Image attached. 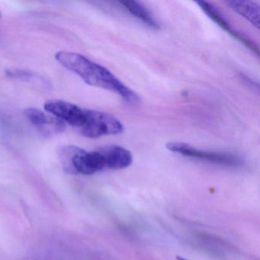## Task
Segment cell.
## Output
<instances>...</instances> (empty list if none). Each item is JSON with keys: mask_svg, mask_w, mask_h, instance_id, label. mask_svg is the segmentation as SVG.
<instances>
[{"mask_svg": "<svg viewBox=\"0 0 260 260\" xmlns=\"http://www.w3.org/2000/svg\"><path fill=\"white\" fill-rule=\"evenodd\" d=\"M55 58L62 66L78 75L90 86L115 92L130 104L139 102V97L105 67L101 66L82 54L60 51Z\"/></svg>", "mask_w": 260, "mask_h": 260, "instance_id": "obj_1", "label": "cell"}, {"mask_svg": "<svg viewBox=\"0 0 260 260\" xmlns=\"http://www.w3.org/2000/svg\"><path fill=\"white\" fill-rule=\"evenodd\" d=\"M60 158L63 170L69 174L92 175L106 169L98 150L86 151L74 146H67L61 149Z\"/></svg>", "mask_w": 260, "mask_h": 260, "instance_id": "obj_2", "label": "cell"}, {"mask_svg": "<svg viewBox=\"0 0 260 260\" xmlns=\"http://www.w3.org/2000/svg\"><path fill=\"white\" fill-rule=\"evenodd\" d=\"M79 131L86 138H97L119 135L124 132V126L110 114L86 109V118Z\"/></svg>", "mask_w": 260, "mask_h": 260, "instance_id": "obj_3", "label": "cell"}, {"mask_svg": "<svg viewBox=\"0 0 260 260\" xmlns=\"http://www.w3.org/2000/svg\"><path fill=\"white\" fill-rule=\"evenodd\" d=\"M166 147L173 153H179L188 157L194 158V159L207 161L212 164L228 166V167H237L242 164L240 158L234 155L220 153V152L202 150L185 143L170 142L167 144Z\"/></svg>", "mask_w": 260, "mask_h": 260, "instance_id": "obj_4", "label": "cell"}, {"mask_svg": "<svg viewBox=\"0 0 260 260\" xmlns=\"http://www.w3.org/2000/svg\"><path fill=\"white\" fill-rule=\"evenodd\" d=\"M45 109L76 128L80 129L86 118V109L62 100H49L45 103Z\"/></svg>", "mask_w": 260, "mask_h": 260, "instance_id": "obj_5", "label": "cell"}, {"mask_svg": "<svg viewBox=\"0 0 260 260\" xmlns=\"http://www.w3.org/2000/svg\"><path fill=\"white\" fill-rule=\"evenodd\" d=\"M198 5L199 6L201 9L203 10L204 13L211 19L214 21L218 26H220L222 29L224 30L225 31L231 35L234 39H237L239 42H241L243 45H244L246 48H249V50L252 52L258 54V47L255 45L254 42H252L250 39H248L244 35L241 34L240 32L236 31L231 24L223 17L220 12L217 8L214 7L212 4H209L208 2H198Z\"/></svg>", "mask_w": 260, "mask_h": 260, "instance_id": "obj_6", "label": "cell"}, {"mask_svg": "<svg viewBox=\"0 0 260 260\" xmlns=\"http://www.w3.org/2000/svg\"><path fill=\"white\" fill-rule=\"evenodd\" d=\"M104 161L106 169L123 170L133 162V156L127 149L118 145H107L98 149Z\"/></svg>", "mask_w": 260, "mask_h": 260, "instance_id": "obj_7", "label": "cell"}, {"mask_svg": "<svg viewBox=\"0 0 260 260\" xmlns=\"http://www.w3.org/2000/svg\"><path fill=\"white\" fill-rule=\"evenodd\" d=\"M25 115L33 125L42 129L44 132H48L51 128V131L57 133L63 132L65 128L63 121L57 118L46 115L40 109L29 108L25 109Z\"/></svg>", "mask_w": 260, "mask_h": 260, "instance_id": "obj_8", "label": "cell"}, {"mask_svg": "<svg viewBox=\"0 0 260 260\" xmlns=\"http://www.w3.org/2000/svg\"><path fill=\"white\" fill-rule=\"evenodd\" d=\"M228 7L237 14L249 21L252 25L258 28L259 27V7L252 1H228Z\"/></svg>", "mask_w": 260, "mask_h": 260, "instance_id": "obj_9", "label": "cell"}, {"mask_svg": "<svg viewBox=\"0 0 260 260\" xmlns=\"http://www.w3.org/2000/svg\"><path fill=\"white\" fill-rule=\"evenodd\" d=\"M119 4L124 10H127L130 14L139 19L147 26L153 29H159V22L153 17L151 12L142 4L135 1H123Z\"/></svg>", "mask_w": 260, "mask_h": 260, "instance_id": "obj_10", "label": "cell"}, {"mask_svg": "<svg viewBox=\"0 0 260 260\" xmlns=\"http://www.w3.org/2000/svg\"><path fill=\"white\" fill-rule=\"evenodd\" d=\"M7 74L13 78L19 79V80H24L25 81L30 82V83H35L38 82L39 84H41V82L43 81L42 79H39V76L35 75L31 73L26 72V71H19V70H11L7 71Z\"/></svg>", "mask_w": 260, "mask_h": 260, "instance_id": "obj_11", "label": "cell"}, {"mask_svg": "<svg viewBox=\"0 0 260 260\" xmlns=\"http://www.w3.org/2000/svg\"><path fill=\"white\" fill-rule=\"evenodd\" d=\"M176 260H188L182 256H176Z\"/></svg>", "mask_w": 260, "mask_h": 260, "instance_id": "obj_12", "label": "cell"}]
</instances>
